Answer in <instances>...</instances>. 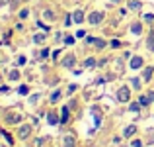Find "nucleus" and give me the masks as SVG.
Returning a JSON list of instances; mask_svg holds the SVG:
<instances>
[{
    "label": "nucleus",
    "instance_id": "1",
    "mask_svg": "<svg viewBox=\"0 0 154 147\" xmlns=\"http://www.w3.org/2000/svg\"><path fill=\"white\" fill-rule=\"evenodd\" d=\"M129 98H131V90H129L127 87L119 88V92H117V100H119V102H127Z\"/></svg>",
    "mask_w": 154,
    "mask_h": 147
},
{
    "label": "nucleus",
    "instance_id": "2",
    "mask_svg": "<svg viewBox=\"0 0 154 147\" xmlns=\"http://www.w3.org/2000/svg\"><path fill=\"white\" fill-rule=\"evenodd\" d=\"M102 20H103V14H102V12H92V14L88 16V22H90L92 26H96V24H100Z\"/></svg>",
    "mask_w": 154,
    "mask_h": 147
},
{
    "label": "nucleus",
    "instance_id": "3",
    "mask_svg": "<svg viewBox=\"0 0 154 147\" xmlns=\"http://www.w3.org/2000/svg\"><path fill=\"white\" fill-rule=\"evenodd\" d=\"M29 133H31V126H20V129H18V137L20 139L29 137Z\"/></svg>",
    "mask_w": 154,
    "mask_h": 147
},
{
    "label": "nucleus",
    "instance_id": "4",
    "mask_svg": "<svg viewBox=\"0 0 154 147\" xmlns=\"http://www.w3.org/2000/svg\"><path fill=\"white\" fill-rule=\"evenodd\" d=\"M74 63H76V57L74 55H66V57H64V61H63V65L66 69H72V67H74Z\"/></svg>",
    "mask_w": 154,
    "mask_h": 147
},
{
    "label": "nucleus",
    "instance_id": "5",
    "mask_svg": "<svg viewBox=\"0 0 154 147\" xmlns=\"http://www.w3.org/2000/svg\"><path fill=\"white\" fill-rule=\"evenodd\" d=\"M6 122L8 124H20V122H22V116H20V114H8Z\"/></svg>",
    "mask_w": 154,
    "mask_h": 147
},
{
    "label": "nucleus",
    "instance_id": "6",
    "mask_svg": "<svg viewBox=\"0 0 154 147\" xmlns=\"http://www.w3.org/2000/svg\"><path fill=\"white\" fill-rule=\"evenodd\" d=\"M143 67V57H133L131 59V69H140Z\"/></svg>",
    "mask_w": 154,
    "mask_h": 147
},
{
    "label": "nucleus",
    "instance_id": "7",
    "mask_svg": "<svg viewBox=\"0 0 154 147\" xmlns=\"http://www.w3.org/2000/svg\"><path fill=\"white\" fill-rule=\"evenodd\" d=\"M47 122H49V124L51 126H57V124H59V118H57V114L55 112H49V114H47Z\"/></svg>",
    "mask_w": 154,
    "mask_h": 147
},
{
    "label": "nucleus",
    "instance_id": "8",
    "mask_svg": "<svg viewBox=\"0 0 154 147\" xmlns=\"http://www.w3.org/2000/svg\"><path fill=\"white\" fill-rule=\"evenodd\" d=\"M152 73H154V67H146V69L143 71V79H144V80H150V79H152Z\"/></svg>",
    "mask_w": 154,
    "mask_h": 147
},
{
    "label": "nucleus",
    "instance_id": "9",
    "mask_svg": "<svg viewBox=\"0 0 154 147\" xmlns=\"http://www.w3.org/2000/svg\"><path fill=\"white\" fill-rule=\"evenodd\" d=\"M66 122H68V106H64L60 110V124H66Z\"/></svg>",
    "mask_w": 154,
    "mask_h": 147
},
{
    "label": "nucleus",
    "instance_id": "10",
    "mask_svg": "<svg viewBox=\"0 0 154 147\" xmlns=\"http://www.w3.org/2000/svg\"><path fill=\"white\" fill-rule=\"evenodd\" d=\"M72 18H74V22L82 24V22H84V12H82V10H76L74 14H72Z\"/></svg>",
    "mask_w": 154,
    "mask_h": 147
},
{
    "label": "nucleus",
    "instance_id": "11",
    "mask_svg": "<svg viewBox=\"0 0 154 147\" xmlns=\"http://www.w3.org/2000/svg\"><path fill=\"white\" fill-rule=\"evenodd\" d=\"M76 141H74V136H64V147H74Z\"/></svg>",
    "mask_w": 154,
    "mask_h": 147
},
{
    "label": "nucleus",
    "instance_id": "12",
    "mask_svg": "<svg viewBox=\"0 0 154 147\" xmlns=\"http://www.w3.org/2000/svg\"><path fill=\"white\" fill-rule=\"evenodd\" d=\"M131 31H133V34H135V35L143 34V26H140L139 22H137V24H133V26H131Z\"/></svg>",
    "mask_w": 154,
    "mask_h": 147
},
{
    "label": "nucleus",
    "instance_id": "13",
    "mask_svg": "<svg viewBox=\"0 0 154 147\" xmlns=\"http://www.w3.org/2000/svg\"><path fill=\"white\" fill-rule=\"evenodd\" d=\"M92 45H96V49H103V47H105V41H103L102 38H96Z\"/></svg>",
    "mask_w": 154,
    "mask_h": 147
},
{
    "label": "nucleus",
    "instance_id": "14",
    "mask_svg": "<svg viewBox=\"0 0 154 147\" xmlns=\"http://www.w3.org/2000/svg\"><path fill=\"white\" fill-rule=\"evenodd\" d=\"M137 133V126H129L127 129H125V137H131V136H135Z\"/></svg>",
    "mask_w": 154,
    "mask_h": 147
},
{
    "label": "nucleus",
    "instance_id": "15",
    "mask_svg": "<svg viewBox=\"0 0 154 147\" xmlns=\"http://www.w3.org/2000/svg\"><path fill=\"white\" fill-rule=\"evenodd\" d=\"M139 104H140V106H148V104H150L148 96H143V94H140V98H139Z\"/></svg>",
    "mask_w": 154,
    "mask_h": 147
},
{
    "label": "nucleus",
    "instance_id": "16",
    "mask_svg": "<svg viewBox=\"0 0 154 147\" xmlns=\"http://www.w3.org/2000/svg\"><path fill=\"white\" fill-rule=\"evenodd\" d=\"M8 77H10V80H18L20 79V71H16V69H14V71H10V75H8Z\"/></svg>",
    "mask_w": 154,
    "mask_h": 147
},
{
    "label": "nucleus",
    "instance_id": "17",
    "mask_svg": "<svg viewBox=\"0 0 154 147\" xmlns=\"http://www.w3.org/2000/svg\"><path fill=\"white\" fill-rule=\"evenodd\" d=\"M129 8H131V10H139L140 2H139V0H133V2H129Z\"/></svg>",
    "mask_w": 154,
    "mask_h": 147
},
{
    "label": "nucleus",
    "instance_id": "18",
    "mask_svg": "<svg viewBox=\"0 0 154 147\" xmlns=\"http://www.w3.org/2000/svg\"><path fill=\"white\" fill-rule=\"evenodd\" d=\"M33 41H35V43H43V41H45V35H43V34L33 35Z\"/></svg>",
    "mask_w": 154,
    "mask_h": 147
},
{
    "label": "nucleus",
    "instance_id": "19",
    "mask_svg": "<svg viewBox=\"0 0 154 147\" xmlns=\"http://www.w3.org/2000/svg\"><path fill=\"white\" fill-rule=\"evenodd\" d=\"M59 98H60V90H55V92L51 94V102H57Z\"/></svg>",
    "mask_w": 154,
    "mask_h": 147
},
{
    "label": "nucleus",
    "instance_id": "20",
    "mask_svg": "<svg viewBox=\"0 0 154 147\" xmlns=\"http://www.w3.org/2000/svg\"><path fill=\"white\" fill-rule=\"evenodd\" d=\"M27 16H29V10H27V8H23V10L20 12V18H22V20H26Z\"/></svg>",
    "mask_w": 154,
    "mask_h": 147
},
{
    "label": "nucleus",
    "instance_id": "21",
    "mask_svg": "<svg viewBox=\"0 0 154 147\" xmlns=\"http://www.w3.org/2000/svg\"><path fill=\"white\" fill-rule=\"evenodd\" d=\"M129 110H131V112H139V110H140V104H139V102H135V104H131V108H129Z\"/></svg>",
    "mask_w": 154,
    "mask_h": 147
},
{
    "label": "nucleus",
    "instance_id": "22",
    "mask_svg": "<svg viewBox=\"0 0 154 147\" xmlns=\"http://www.w3.org/2000/svg\"><path fill=\"white\" fill-rule=\"evenodd\" d=\"M148 49H150V51H154V34L150 35V39H148Z\"/></svg>",
    "mask_w": 154,
    "mask_h": 147
},
{
    "label": "nucleus",
    "instance_id": "23",
    "mask_svg": "<svg viewBox=\"0 0 154 147\" xmlns=\"http://www.w3.org/2000/svg\"><path fill=\"white\" fill-rule=\"evenodd\" d=\"M27 92H29V88H27L26 84H22V87H20V94H27Z\"/></svg>",
    "mask_w": 154,
    "mask_h": 147
},
{
    "label": "nucleus",
    "instance_id": "24",
    "mask_svg": "<svg viewBox=\"0 0 154 147\" xmlns=\"http://www.w3.org/2000/svg\"><path fill=\"white\" fill-rule=\"evenodd\" d=\"M64 43H66V45H72V43H74V38H70V35H66V38H64Z\"/></svg>",
    "mask_w": 154,
    "mask_h": 147
},
{
    "label": "nucleus",
    "instance_id": "25",
    "mask_svg": "<svg viewBox=\"0 0 154 147\" xmlns=\"http://www.w3.org/2000/svg\"><path fill=\"white\" fill-rule=\"evenodd\" d=\"M94 65H96V59H92V57L86 59V67H94Z\"/></svg>",
    "mask_w": 154,
    "mask_h": 147
},
{
    "label": "nucleus",
    "instance_id": "26",
    "mask_svg": "<svg viewBox=\"0 0 154 147\" xmlns=\"http://www.w3.org/2000/svg\"><path fill=\"white\" fill-rule=\"evenodd\" d=\"M119 45H121L119 39H111V47H119Z\"/></svg>",
    "mask_w": 154,
    "mask_h": 147
},
{
    "label": "nucleus",
    "instance_id": "27",
    "mask_svg": "<svg viewBox=\"0 0 154 147\" xmlns=\"http://www.w3.org/2000/svg\"><path fill=\"white\" fill-rule=\"evenodd\" d=\"M144 20H146V22H154V14H146V16H144Z\"/></svg>",
    "mask_w": 154,
    "mask_h": 147
},
{
    "label": "nucleus",
    "instance_id": "28",
    "mask_svg": "<svg viewBox=\"0 0 154 147\" xmlns=\"http://www.w3.org/2000/svg\"><path fill=\"white\" fill-rule=\"evenodd\" d=\"M133 147H143V141H140V139H135V141H133Z\"/></svg>",
    "mask_w": 154,
    "mask_h": 147
},
{
    "label": "nucleus",
    "instance_id": "29",
    "mask_svg": "<svg viewBox=\"0 0 154 147\" xmlns=\"http://www.w3.org/2000/svg\"><path fill=\"white\" fill-rule=\"evenodd\" d=\"M45 18H49V20H53L55 16H53V12L51 10H45Z\"/></svg>",
    "mask_w": 154,
    "mask_h": 147
},
{
    "label": "nucleus",
    "instance_id": "30",
    "mask_svg": "<svg viewBox=\"0 0 154 147\" xmlns=\"http://www.w3.org/2000/svg\"><path fill=\"white\" fill-rule=\"evenodd\" d=\"M84 35H86V31H84V30H78V31H76V38H84Z\"/></svg>",
    "mask_w": 154,
    "mask_h": 147
},
{
    "label": "nucleus",
    "instance_id": "31",
    "mask_svg": "<svg viewBox=\"0 0 154 147\" xmlns=\"http://www.w3.org/2000/svg\"><path fill=\"white\" fill-rule=\"evenodd\" d=\"M72 20H74V18H70V16H66V18H64V24H66V26H70V24H72Z\"/></svg>",
    "mask_w": 154,
    "mask_h": 147
},
{
    "label": "nucleus",
    "instance_id": "32",
    "mask_svg": "<svg viewBox=\"0 0 154 147\" xmlns=\"http://www.w3.org/2000/svg\"><path fill=\"white\" fill-rule=\"evenodd\" d=\"M133 87L139 88V87H140V80H139V79H133Z\"/></svg>",
    "mask_w": 154,
    "mask_h": 147
},
{
    "label": "nucleus",
    "instance_id": "33",
    "mask_svg": "<svg viewBox=\"0 0 154 147\" xmlns=\"http://www.w3.org/2000/svg\"><path fill=\"white\" fill-rule=\"evenodd\" d=\"M41 57H49V49H43V51H41Z\"/></svg>",
    "mask_w": 154,
    "mask_h": 147
},
{
    "label": "nucleus",
    "instance_id": "34",
    "mask_svg": "<svg viewBox=\"0 0 154 147\" xmlns=\"http://www.w3.org/2000/svg\"><path fill=\"white\" fill-rule=\"evenodd\" d=\"M146 96H148V100H150V102H152V100H154V90H152V92H148V94H146Z\"/></svg>",
    "mask_w": 154,
    "mask_h": 147
},
{
    "label": "nucleus",
    "instance_id": "35",
    "mask_svg": "<svg viewBox=\"0 0 154 147\" xmlns=\"http://www.w3.org/2000/svg\"><path fill=\"white\" fill-rule=\"evenodd\" d=\"M8 90H10L8 87H0V94H2V92H8Z\"/></svg>",
    "mask_w": 154,
    "mask_h": 147
},
{
    "label": "nucleus",
    "instance_id": "36",
    "mask_svg": "<svg viewBox=\"0 0 154 147\" xmlns=\"http://www.w3.org/2000/svg\"><path fill=\"white\" fill-rule=\"evenodd\" d=\"M111 2H119V0H111Z\"/></svg>",
    "mask_w": 154,
    "mask_h": 147
}]
</instances>
